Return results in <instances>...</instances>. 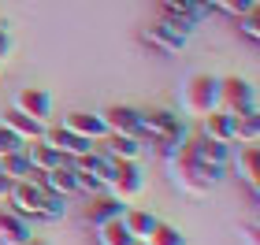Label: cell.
<instances>
[{
    "label": "cell",
    "instance_id": "cell-3",
    "mask_svg": "<svg viewBox=\"0 0 260 245\" xmlns=\"http://www.w3.org/2000/svg\"><path fill=\"white\" fill-rule=\"evenodd\" d=\"M219 108V78H212L205 71L190 75L179 86V112L190 119H205L208 112Z\"/></svg>",
    "mask_w": 260,
    "mask_h": 245
},
{
    "label": "cell",
    "instance_id": "cell-20",
    "mask_svg": "<svg viewBox=\"0 0 260 245\" xmlns=\"http://www.w3.org/2000/svg\"><path fill=\"white\" fill-rule=\"evenodd\" d=\"M164 4V15L175 19V22H186V26H193V22L205 15V0H160Z\"/></svg>",
    "mask_w": 260,
    "mask_h": 245
},
{
    "label": "cell",
    "instance_id": "cell-25",
    "mask_svg": "<svg viewBox=\"0 0 260 245\" xmlns=\"http://www.w3.org/2000/svg\"><path fill=\"white\" fill-rule=\"evenodd\" d=\"M119 212H123V204L115 201V197H97V201L86 208V219H89L93 227H101L104 219H112V216H119Z\"/></svg>",
    "mask_w": 260,
    "mask_h": 245
},
{
    "label": "cell",
    "instance_id": "cell-28",
    "mask_svg": "<svg viewBox=\"0 0 260 245\" xmlns=\"http://www.w3.org/2000/svg\"><path fill=\"white\" fill-rule=\"evenodd\" d=\"M238 26H242V33L249 41H256L260 38V19H256V8L253 11H245V15H238Z\"/></svg>",
    "mask_w": 260,
    "mask_h": 245
},
{
    "label": "cell",
    "instance_id": "cell-7",
    "mask_svg": "<svg viewBox=\"0 0 260 245\" xmlns=\"http://www.w3.org/2000/svg\"><path fill=\"white\" fill-rule=\"evenodd\" d=\"M141 134H149V137H156V142H164V137H175V142H186V134L182 130V119L175 112H164V108H156V112H141Z\"/></svg>",
    "mask_w": 260,
    "mask_h": 245
},
{
    "label": "cell",
    "instance_id": "cell-8",
    "mask_svg": "<svg viewBox=\"0 0 260 245\" xmlns=\"http://www.w3.org/2000/svg\"><path fill=\"white\" fill-rule=\"evenodd\" d=\"M186 149L197 163H205L212 174H223V167L231 163V145H219V142H208V137H186Z\"/></svg>",
    "mask_w": 260,
    "mask_h": 245
},
{
    "label": "cell",
    "instance_id": "cell-9",
    "mask_svg": "<svg viewBox=\"0 0 260 245\" xmlns=\"http://www.w3.org/2000/svg\"><path fill=\"white\" fill-rule=\"evenodd\" d=\"M11 108L30 115V119H38V123H45V126L52 123V97L45 89H38V86H22L15 93V100H11Z\"/></svg>",
    "mask_w": 260,
    "mask_h": 245
},
{
    "label": "cell",
    "instance_id": "cell-13",
    "mask_svg": "<svg viewBox=\"0 0 260 245\" xmlns=\"http://www.w3.org/2000/svg\"><path fill=\"white\" fill-rule=\"evenodd\" d=\"M63 126L71 134H78V137H86V142H104L108 137V130H104V119H101V112H71Z\"/></svg>",
    "mask_w": 260,
    "mask_h": 245
},
{
    "label": "cell",
    "instance_id": "cell-16",
    "mask_svg": "<svg viewBox=\"0 0 260 245\" xmlns=\"http://www.w3.org/2000/svg\"><path fill=\"white\" fill-rule=\"evenodd\" d=\"M201 137H208V142H219V145H234V115L227 112H208L205 119H201Z\"/></svg>",
    "mask_w": 260,
    "mask_h": 245
},
{
    "label": "cell",
    "instance_id": "cell-29",
    "mask_svg": "<svg viewBox=\"0 0 260 245\" xmlns=\"http://www.w3.org/2000/svg\"><path fill=\"white\" fill-rule=\"evenodd\" d=\"M19 149H22V142H19V137L8 130V126H0V156H8V153H19Z\"/></svg>",
    "mask_w": 260,
    "mask_h": 245
},
{
    "label": "cell",
    "instance_id": "cell-30",
    "mask_svg": "<svg viewBox=\"0 0 260 245\" xmlns=\"http://www.w3.org/2000/svg\"><path fill=\"white\" fill-rule=\"evenodd\" d=\"M11 52H15V41H11L8 26H4V22H0V63H4L8 56H11Z\"/></svg>",
    "mask_w": 260,
    "mask_h": 245
},
{
    "label": "cell",
    "instance_id": "cell-23",
    "mask_svg": "<svg viewBox=\"0 0 260 245\" xmlns=\"http://www.w3.org/2000/svg\"><path fill=\"white\" fill-rule=\"evenodd\" d=\"M108 156L112 160H138L141 156V137H126V134H108Z\"/></svg>",
    "mask_w": 260,
    "mask_h": 245
},
{
    "label": "cell",
    "instance_id": "cell-21",
    "mask_svg": "<svg viewBox=\"0 0 260 245\" xmlns=\"http://www.w3.org/2000/svg\"><path fill=\"white\" fill-rule=\"evenodd\" d=\"M97 241H101V245H138V238L123 227V219H119V216L104 219V223L97 227Z\"/></svg>",
    "mask_w": 260,
    "mask_h": 245
},
{
    "label": "cell",
    "instance_id": "cell-11",
    "mask_svg": "<svg viewBox=\"0 0 260 245\" xmlns=\"http://www.w3.org/2000/svg\"><path fill=\"white\" fill-rule=\"evenodd\" d=\"M104 130L108 134H126V137H141V112L130 108V104H112V108L101 112Z\"/></svg>",
    "mask_w": 260,
    "mask_h": 245
},
{
    "label": "cell",
    "instance_id": "cell-34",
    "mask_svg": "<svg viewBox=\"0 0 260 245\" xmlns=\"http://www.w3.org/2000/svg\"><path fill=\"white\" fill-rule=\"evenodd\" d=\"M138 245H141V241H138Z\"/></svg>",
    "mask_w": 260,
    "mask_h": 245
},
{
    "label": "cell",
    "instance_id": "cell-33",
    "mask_svg": "<svg viewBox=\"0 0 260 245\" xmlns=\"http://www.w3.org/2000/svg\"><path fill=\"white\" fill-rule=\"evenodd\" d=\"M22 245H49V241H45V238H38V234H34L30 241H22Z\"/></svg>",
    "mask_w": 260,
    "mask_h": 245
},
{
    "label": "cell",
    "instance_id": "cell-10",
    "mask_svg": "<svg viewBox=\"0 0 260 245\" xmlns=\"http://www.w3.org/2000/svg\"><path fill=\"white\" fill-rule=\"evenodd\" d=\"M41 142H49L56 153H60L63 160H78V156H86L97 142H86V137H78V134H71L67 126H45V134H41Z\"/></svg>",
    "mask_w": 260,
    "mask_h": 245
},
{
    "label": "cell",
    "instance_id": "cell-6",
    "mask_svg": "<svg viewBox=\"0 0 260 245\" xmlns=\"http://www.w3.org/2000/svg\"><path fill=\"white\" fill-rule=\"evenodd\" d=\"M190 33H193V26L175 22V19H164V22H156V26H149L141 38H145L152 49H160V52H179V49H186Z\"/></svg>",
    "mask_w": 260,
    "mask_h": 245
},
{
    "label": "cell",
    "instance_id": "cell-24",
    "mask_svg": "<svg viewBox=\"0 0 260 245\" xmlns=\"http://www.w3.org/2000/svg\"><path fill=\"white\" fill-rule=\"evenodd\" d=\"M234 142L238 145H260V115L256 112L234 119Z\"/></svg>",
    "mask_w": 260,
    "mask_h": 245
},
{
    "label": "cell",
    "instance_id": "cell-31",
    "mask_svg": "<svg viewBox=\"0 0 260 245\" xmlns=\"http://www.w3.org/2000/svg\"><path fill=\"white\" fill-rule=\"evenodd\" d=\"M242 238H245V245H260V230H256V223H245V227H242Z\"/></svg>",
    "mask_w": 260,
    "mask_h": 245
},
{
    "label": "cell",
    "instance_id": "cell-18",
    "mask_svg": "<svg viewBox=\"0 0 260 245\" xmlns=\"http://www.w3.org/2000/svg\"><path fill=\"white\" fill-rule=\"evenodd\" d=\"M0 171H4L11 182H22V179H34V182H41V171L30 163L26 149H19V153H8V156H0Z\"/></svg>",
    "mask_w": 260,
    "mask_h": 245
},
{
    "label": "cell",
    "instance_id": "cell-2",
    "mask_svg": "<svg viewBox=\"0 0 260 245\" xmlns=\"http://www.w3.org/2000/svg\"><path fill=\"white\" fill-rule=\"evenodd\" d=\"M168 174H171V182L179 186L182 193H190V197H205L212 186H216V179H219V174H212L205 163H197V160L190 156L186 142L168 156Z\"/></svg>",
    "mask_w": 260,
    "mask_h": 245
},
{
    "label": "cell",
    "instance_id": "cell-4",
    "mask_svg": "<svg viewBox=\"0 0 260 245\" xmlns=\"http://www.w3.org/2000/svg\"><path fill=\"white\" fill-rule=\"evenodd\" d=\"M104 186L112 190V197L119 204H134L145 193V174H141L138 160H112V174H108Z\"/></svg>",
    "mask_w": 260,
    "mask_h": 245
},
{
    "label": "cell",
    "instance_id": "cell-19",
    "mask_svg": "<svg viewBox=\"0 0 260 245\" xmlns=\"http://www.w3.org/2000/svg\"><path fill=\"white\" fill-rule=\"evenodd\" d=\"M119 219H123V227H126L138 241H145L152 230H156V223H160V219L152 216V212H145V208H123Z\"/></svg>",
    "mask_w": 260,
    "mask_h": 245
},
{
    "label": "cell",
    "instance_id": "cell-22",
    "mask_svg": "<svg viewBox=\"0 0 260 245\" xmlns=\"http://www.w3.org/2000/svg\"><path fill=\"white\" fill-rule=\"evenodd\" d=\"M22 149H26L30 163H34V167H38L41 174H45V171H52L56 163H63V156L56 153V149H52L49 142H30V145H22Z\"/></svg>",
    "mask_w": 260,
    "mask_h": 245
},
{
    "label": "cell",
    "instance_id": "cell-14",
    "mask_svg": "<svg viewBox=\"0 0 260 245\" xmlns=\"http://www.w3.org/2000/svg\"><path fill=\"white\" fill-rule=\"evenodd\" d=\"M0 126H8V130L15 134L22 145H30V142H41V134H45V123L30 119V115H22V112H15V108H8L4 115H0Z\"/></svg>",
    "mask_w": 260,
    "mask_h": 245
},
{
    "label": "cell",
    "instance_id": "cell-5",
    "mask_svg": "<svg viewBox=\"0 0 260 245\" xmlns=\"http://www.w3.org/2000/svg\"><path fill=\"white\" fill-rule=\"evenodd\" d=\"M219 112H227V115H249L256 112V89H253V82H245L238 75H231V78H219Z\"/></svg>",
    "mask_w": 260,
    "mask_h": 245
},
{
    "label": "cell",
    "instance_id": "cell-15",
    "mask_svg": "<svg viewBox=\"0 0 260 245\" xmlns=\"http://www.w3.org/2000/svg\"><path fill=\"white\" fill-rule=\"evenodd\" d=\"M41 182H45V190H49V193L63 197V201L78 193V174H75V167H71L67 160H63V163H56L52 171H45V174H41Z\"/></svg>",
    "mask_w": 260,
    "mask_h": 245
},
{
    "label": "cell",
    "instance_id": "cell-26",
    "mask_svg": "<svg viewBox=\"0 0 260 245\" xmlns=\"http://www.w3.org/2000/svg\"><path fill=\"white\" fill-rule=\"evenodd\" d=\"M141 245H190L186 241V234L179 227H168V223H156V230H152V234L141 241Z\"/></svg>",
    "mask_w": 260,
    "mask_h": 245
},
{
    "label": "cell",
    "instance_id": "cell-12",
    "mask_svg": "<svg viewBox=\"0 0 260 245\" xmlns=\"http://www.w3.org/2000/svg\"><path fill=\"white\" fill-rule=\"evenodd\" d=\"M231 160H234L238 179L249 186V193L256 197V190H260V149L256 145H238V153H234Z\"/></svg>",
    "mask_w": 260,
    "mask_h": 245
},
{
    "label": "cell",
    "instance_id": "cell-1",
    "mask_svg": "<svg viewBox=\"0 0 260 245\" xmlns=\"http://www.w3.org/2000/svg\"><path fill=\"white\" fill-rule=\"evenodd\" d=\"M8 201H11V212L26 216V219H63L67 204L63 197H56L45 190V182H34V179H22V182H11L8 190Z\"/></svg>",
    "mask_w": 260,
    "mask_h": 245
},
{
    "label": "cell",
    "instance_id": "cell-32",
    "mask_svg": "<svg viewBox=\"0 0 260 245\" xmlns=\"http://www.w3.org/2000/svg\"><path fill=\"white\" fill-rule=\"evenodd\" d=\"M8 190H11V179L0 171V201H8Z\"/></svg>",
    "mask_w": 260,
    "mask_h": 245
},
{
    "label": "cell",
    "instance_id": "cell-17",
    "mask_svg": "<svg viewBox=\"0 0 260 245\" xmlns=\"http://www.w3.org/2000/svg\"><path fill=\"white\" fill-rule=\"evenodd\" d=\"M30 238H34V230H30V219L26 216L0 212V245H22Z\"/></svg>",
    "mask_w": 260,
    "mask_h": 245
},
{
    "label": "cell",
    "instance_id": "cell-27",
    "mask_svg": "<svg viewBox=\"0 0 260 245\" xmlns=\"http://www.w3.org/2000/svg\"><path fill=\"white\" fill-rule=\"evenodd\" d=\"M208 8H219V11H227V15H245V11H253L256 8V0H205Z\"/></svg>",
    "mask_w": 260,
    "mask_h": 245
}]
</instances>
